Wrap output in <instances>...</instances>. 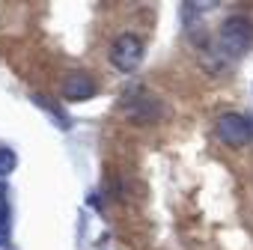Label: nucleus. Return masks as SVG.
I'll use <instances>...</instances> for the list:
<instances>
[{
    "label": "nucleus",
    "instance_id": "f257e3e1",
    "mask_svg": "<svg viewBox=\"0 0 253 250\" xmlns=\"http://www.w3.org/2000/svg\"><path fill=\"white\" fill-rule=\"evenodd\" d=\"M122 113L137 125H149L161 116V98L146 86H128L122 92Z\"/></svg>",
    "mask_w": 253,
    "mask_h": 250
},
{
    "label": "nucleus",
    "instance_id": "f03ea898",
    "mask_svg": "<svg viewBox=\"0 0 253 250\" xmlns=\"http://www.w3.org/2000/svg\"><path fill=\"white\" fill-rule=\"evenodd\" d=\"M217 45L226 57H241L250 51L253 45V24L244 18V15H232L220 24L217 30Z\"/></svg>",
    "mask_w": 253,
    "mask_h": 250
},
{
    "label": "nucleus",
    "instance_id": "7ed1b4c3",
    "mask_svg": "<svg viewBox=\"0 0 253 250\" xmlns=\"http://www.w3.org/2000/svg\"><path fill=\"white\" fill-rule=\"evenodd\" d=\"M214 131H217L220 143H226L232 149H241L253 140V125L241 113H220L217 122H214Z\"/></svg>",
    "mask_w": 253,
    "mask_h": 250
},
{
    "label": "nucleus",
    "instance_id": "20e7f679",
    "mask_svg": "<svg viewBox=\"0 0 253 250\" xmlns=\"http://www.w3.org/2000/svg\"><path fill=\"white\" fill-rule=\"evenodd\" d=\"M110 63L113 69L131 75L140 63H143V42L134 33H122L113 45H110Z\"/></svg>",
    "mask_w": 253,
    "mask_h": 250
},
{
    "label": "nucleus",
    "instance_id": "39448f33",
    "mask_svg": "<svg viewBox=\"0 0 253 250\" xmlns=\"http://www.w3.org/2000/svg\"><path fill=\"white\" fill-rule=\"evenodd\" d=\"M95 92H98V83H95V78L86 75V72H69L66 81H63V95H66L69 101H84V98H89V95H95Z\"/></svg>",
    "mask_w": 253,
    "mask_h": 250
},
{
    "label": "nucleus",
    "instance_id": "423d86ee",
    "mask_svg": "<svg viewBox=\"0 0 253 250\" xmlns=\"http://www.w3.org/2000/svg\"><path fill=\"white\" fill-rule=\"evenodd\" d=\"M18 167V155L12 149H0V176H9Z\"/></svg>",
    "mask_w": 253,
    "mask_h": 250
}]
</instances>
